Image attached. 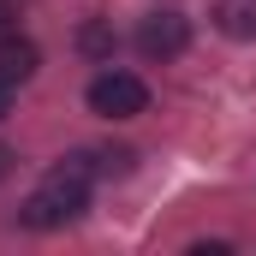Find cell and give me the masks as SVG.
<instances>
[{
  "label": "cell",
  "instance_id": "3",
  "mask_svg": "<svg viewBox=\"0 0 256 256\" xmlns=\"http://www.w3.org/2000/svg\"><path fill=\"white\" fill-rule=\"evenodd\" d=\"M185 42H191V24H185L179 12H149V18L137 24L143 60H173V54H185Z\"/></svg>",
  "mask_w": 256,
  "mask_h": 256
},
{
  "label": "cell",
  "instance_id": "8",
  "mask_svg": "<svg viewBox=\"0 0 256 256\" xmlns=\"http://www.w3.org/2000/svg\"><path fill=\"white\" fill-rule=\"evenodd\" d=\"M12 161H18V155H12V149H6V143H0V179H6V173H12Z\"/></svg>",
  "mask_w": 256,
  "mask_h": 256
},
{
  "label": "cell",
  "instance_id": "6",
  "mask_svg": "<svg viewBox=\"0 0 256 256\" xmlns=\"http://www.w3.org/2000/svg\"><path fill=\"white\" fill-rule=\"evenodd\" d=\"M84 48H90V54H108V48H114V36H108L102 24H90V30H84Z\"/></svg>",
  "mask_w": 256,
  "mask_h": 256
},
{
  "label": "cell",
  "instance_id": "5",
  "mask_svg": "<svg viewBox=\"0 0 256 256\" xmlns=\"http://www.w3.org/2000/svg\"><path fill=\"white\" fill-rule=\"evenodd\" d=\"M214 24L232 42H250L256 36V0H214Z\"/></svg>",
  "mask_w": 256,
  "mask_h": 256
},
{
  "label": "cell",
  "instance_id": "4",
  "mask_svg": "<svg viewBox=\"0 0 256 256\" xmlns=\"http://www.w3.org/2000/svg\"><path fill=\"white\" fill-rule=\"evenodd\" d=\"M36 66H42V48H36L30 36H0V78H6V84L36 78Z\"/></svg>",
  "mask_w": 256,
  "mask_h": 256
},
{
  "label": "cell",
  "instance_id": "7",
  "mask_svg": "<svg viewBox=\"0 0 256 256\" xmlns=\"http://www.w3.org/2000/svg\"><path fill=\"white\" fill-rule=\"evenodd\" d=\"M6 114H12V84L0 78V120H6Z\"/></svg>",
  "mask_w": 256,
  "mask_h": 256
},
{
  "label": "cell",
  "instance_id": "1",
  "mask_svg": "<svg viewBox=\"0 0 256 256\" xmlns=\"http://www.w3.org/2000/svg\"><path fill=\"white\" fill-rule=\"evenodd\" d=\"M84 208H90V179H84V173H72V167L60 161V167L42 179V191L18 208V220H24V226H36V232H48V226L78 220Z\"/></svg>",
  "mask_w": 256,
  "mask_h": 256
},
{
  "label": "cell",
  "instance_id": "2",
  "mask_svg": "<svg viewBox=\"0 0 256 256\" xmlns=\"http://www.w3.org/2000/svg\"><path fill=\"white\" fill-rule=\"evenodd\" d=\"M90 108H96L102 120H131V114L149 108V84L131 78V72H102V78L90 84Z\"/></svg>",
  "mask_w": 256,
  "mask_h": 256
}]
</instances>
